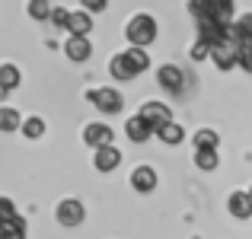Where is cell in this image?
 <instances>
[{"label":"cell","instance_id":"6da1fadb","mask_svg":"<svg viewBox=\"0 0 252 239\" xmlns=\"http://www.w3.org/2000/svg\"><path fill=\"white\" fill-rule=\"evenodd\" d=\"M157 19L150 16V13H137L134 19L128 23V29H125V35H128V42L134 45V48H147L150 42H157Z\"/></svg>","mask_w":252,"mask_h":239},{"label":"cell","instance_id":"7a4b0ae2","mask_svg":"<svg viewBox=\"0 0 252 239\" xmlns=\"http://www.w3.org/2000/svg\"><path fill=\"white\" fill-rule=\"evenodd\" d=\"M86 99H90V102L96 105L99 112H105V115H115V112L125 109V96H122L118 90H112V86H102V90L86 92Z\"/></svg>","mask_w":252,"mask_h":239},{"label":"cell","instance_id":"3957f363","mask_svg":"<svg viewBox=\"0 0 252 239\" xmlns=\"http://www.w3.org/2000/svg\"><path fill=\"white\" fill-rule=\"evenodd\" d=\"M55 217H58V223H61V227H80L83 217H86V210H83V204L77 201V198H67V201L58 204Z\"/></svg>","mask_w":252,"mask_h":239},{"label":"cell","instance_id":"277c9868","mask_svg":"<svg viewBox=\"0 0 252 239\" xmlns=\"http://www.w3.org/2000/svg\"><path fill=\"white\" fill-rule=\"evenodd\" d=\"M83 141L90 144L93 150L109 147V144L115 141V131H112L109 124H102V121H93V124H86V128H83Z\"/></svg>","mask_w":252,"mask_h":239},{"label":"cell","instance_id":"5b68a950","mask_svg":"<svg viewBox=\"0 0 252 239\" xmlns=\"http://www.w3.org/2000/svg\"><path fill=\"white\" fill-rule=\"evenodd\" d=\"M137 115H141V118H144V121H147L154 131L160 128V124L172 121V112H169V105H166V102H144Z\"/></svg>","mask_w":252,"mask_h":239},{"label":"cell","instance_id":"8992f818","mask_svg":"<svg viewBox=\"0 0 252 239\" xmlns=\"http://www.w3.org/2000/svg\"><path fill=\"white\" fill-rule=\"evenodd\" d=\"M64 55H67L70 61H77V64L90 61V55H93V42H90V35H70V38H67V45H64Z\"/></svg>","mask_w":252,"mask_h":239},{"label":"cell","instance_id":"52a82bcc","mask_svg":"<svg viewBox=\"0 0 252 239\" xmlns=\"http://www.w3.org/2000/svg\"><path fill=\"white\" fill-rule=\"evenodd\" d=\"M93 166H96L99 172H112L122 166V150L115 147V144H109V147H99L96 153H93Z\"/></svg>","mask_w":252,"mask_h":239},{"label":"cell","instance_id":"ba28073f","mask_svg":"<svg viewBox=\"0 0 252 239\" xmlns=\"http://www.w3.org/2000/svg\"><path fill=\"white\" fill-rule=\"evenodd\" d=\"M131 188H134L137 195H150V191L157 188V169H150V166H137V169L131 172Z\"/></svg>","mask_w":252,"mask_h":239},{"label":"cell","instance_id":"9c48e42d","mask_svg":"<svg viewBox=\"0 0 252 239\" xmlns=\"http://www.w3.org/2000/svg\"><path fill=\"white\" fill-rule=\"evenodd\" d=\"M157 80H160V86L166 92H182V86H185L182 67H176V64H163L160 74H157Z\"/></svg>","mask_w":252,"mask_h":239},{"label":"cell","instance_id":"30bf717a","mask_svg":"<svg viewBox=\"0 0 252 239\" xmlns=\"http://www.w3.org/2000/svg\"><path fill=\"white\" fill-rule=\"evenodd\" d=\"M125 134H128V141H134V144H147L157 131L150 128L141 115H134V118H128V121H125Z\"/></svg>","mask_w":252,"mask_h":239},{"label":"cell","instance_id":"8fae6325","mask_svg":"<svg viewBox=\"0 0 252 239\" xmlns=\"http://www.w3.org/2000/svg\"><path fill=\"white\" fill-rule=\"evenodd\" d=\"M236 48H240V45H233V42L214 45V48H211V61H214L220 70H230V67H236Z\"/></svg>","mask_w":252,"mask_h":239},{"label":"cell","instance_id":"7c38bea8","mask_svg":"<svg viewBox=\"0 0 252 239\" xmlns=\"http://www.w3.org/2000/svg\"><path fill=\"white\" fill-rule=\"evenodd\" d=\"M227 210L236 217V220H249L252 217V201H249V191H233L227 201Z\"/></svg>","mask_w":252,"mask_h":239},{"label":"cell","instance_id":"4fadbf2b","mask_svg":"<svg viewBox=\"0 0 252 239\" xmlns=\"http://www.w3.org/2000/svg\"><path fill=\"white\" fill-rule=\"evenodd\" d=\"M208 16H214L220 26L233 23V0H208Z\"/></svg>","mask_w":252,"mask_h":239},{"label":"cell","instance_id":"5bb4252c","mask_svg":"<svg viewBox=\"0 0 252 239\" xmlns=\"http://www.w3.org/2000/svg\"><path fill=\"white\" fill-rule=\"evenodd\" d=\"M67 32H70V35H90V32H93V13H86V10L70 13Z\"/></svg>","mask_w":252,"mask_h":239},{"label":"cell","instance_id":"9a60e30c","mask_svg":"<svg viewBox=\"0 0 252 239\" xmlns=\"http://www.w3.org/2000/svg\"><path fill=\"white\" fill-rule=\"evenodd\" d=\"M157 137H160L163 144H169V147H176V144L185 141V128L179 121H166V124H160V128H157Z\"/></svg>","mask_w":252,"mask_h":239},{"label":"cell","instance_id":"2e32d148","mask_svg":"<svg viewBox=\"0 0 252 239\" xmlns=\"http://www.w3.org/2000/svg\"><path fill=\"white\" fill-rule=\"evenodd\" d=\"M0 223H3V233H0V239H26V220L19 214L6 217V220H0Z\"/></svg>","mask_w":252,"mask_h":239},{"label":"cell","instance_id":"e0dca14e","mask_svg":"<svg viewBox=\"0 0 252 239\" xmlns=\"http://www.w3.org/2000/svg\"><path fill=\"white\" fill-rule=\"evenodd\" d=\"M109 70H112V77L122 80V83H128V80H134V77H137V74H134V67L128 64V58H125V51L112 58V67H109Z\"/></svg>","mask_w":252,"mask_h":239},{"label":"cell","instance_id":"ac0fdd59","mask_svg":"<svg viewBox=\"0 0 252 239\" xmlns=\"http://www.w3.org/2000/svg\"><path fill=\"white\" fill-rule=\"evenodd\" d=\"M125 58H128V64L134 67V74H144V70L150 67V55H147V48H134V45H131V48L125 51Z\"/></svg>","mask_w":252,"mask_h":239},{"label":"cell","instance_id":"d6986e66","mask_svg":"<svg viewBox=\"0 0 252 239\" xmlns=\"http://www.w3.org/2000/svg\"><path fill=\"white\" fill-rule=\"evenodd\" d=\"M19 83H23L19 67H13V64H0V86H3V90L10 92V90H16Z\"/></svg>","mask_w":252,"mask_h":239},{"label":"cell","instance_id":"ffe728a7","mask_svg":"<svg viewBox=\"0 0 252 239\" xmlns=\"http://www.w3.org/2000/svg\"><path fill=\"white\" fill-rule=\"evenodd\" d=\"M195 150H217V144H220V137H217V131H211V128H201V131H195Z\"/></svg>","mask_w":252,"mask_h":239},{"label":"cell","instance_id":"44dd1931","mask_svg":"<svg viewBox=\"0 0 252 239\" xmlns=\"http://www.w3.org/2000/svg\"><path fill=\"white\" fill-rule=\"evenodd\" d=\"M195 166L201 172H214L220 166V156H217V150H195Z\"/></svg>","mask_w":252,"mask_h":239},{"label":"cell","instance_id":"7402d4cb","mask_svg":"<svg viewBox=\"0 0 252 239\" xmlns=\"http://www.w3.org/2000/svg\"><path fill=\"white\" fill-rule=\"evenodd\" d=\"M233 35H236V45H243L246 38H252V13L233 19Z\"/></svg>","mask_w":252,"mask_h":239},{"label":"cell","instance_id":"603a6c76","mask_svg":"<svg viewBox=\"0 0 252 239\" xmlns=\"http://www.w3.org/2000/svg\"><path fill=\"white\" fill-rule=\"evenodd\" d=\"M19 112H13V109H6V105H0V131L3 134H10V131H16L19 128Z\"/></svg>","mask_w":252,"mask_h":239},{"label":"cell","instance_id":"cb8c5ba5","mask_svg":"<svg viewBox=\"0 0 252 239\" xmlns=\"http://www.w3.org/2000/svg\"><path fill=\"white\" fill-rule=\"evenodd\" d=\"M19 128H23V134L29 137V141H35V137H42V134H45V121H42V118H26Z\"/></svg>","mask_w":252,"mask_h":239},{"label":"cell","instance_id":"d4e9b609","mask_svg":"<svg viewBox=\"0 0 252 239\" xmlns=\"http://www.w3.org/2000/svg\"><path fill=\"white\" fill-rule=\"evenodd\" d=\"M29 16L32 19H51V3L48 0H29Z\"/></svg>","mask_w":252,"mask_h":239},{"label":"cell","instance_id":"484cf974","mask_svg":"<svg viewBox=\"0 0 252 239\" xmlns=\"http://www.w3.org/2000/svg\"><path fill=\"white\" fill-rule=\"evenodd\" d=\"M236 67H243V70H249V74H252V45L243 42L240 48H236Z\"/></svg>","mask_w":252,"mask_h":239},{"label":"cell","instance_id":"4316f807","mask_svg":"<svg viewBox=\"0 0 252 239\" xmlns=\"http://www.w3.org/2000/svg\"><path fill=\"white\" fill-rule=\"evenodd\" d=\"M191 61H204V58H211V45H204V42H198V45H191Z\"/></svg>","mask_w":252,"mask_h":239},{"label":"cell","instance_id":"83f0119b","mask_svg":"<svg viewBox=\"0 0 252 239\" xmlns=\"http://www.w3.org/2000/svg\"><path fill=\"white\" fill-rule=\"evenodd\" d=\"M67 19H70V10H64V6H58V10H51V23L61 26V29H67Z\"/></svg>","mask_w":252,"mask_h":239},{"label":"cell","instance_id":"f1b7e54d","mask_svg":"<svg viewBox=\"0 0 252 239\" xmlns=\"http://www.w3.org/2000/svg\"><path fill=\"white\" fill-rule=\"evenodd\" d=\"M80 3H83L86 13H102L105 6H109V0H80Z\"/></svg>","mask_w":252,"mask_h":239},{"label":"cell","instance_id":"f546056e","mask_svg":"<svg viewBox=\"0 0 252 239\" xmlns=\"http://www.w3.org/2000/svg\"><path fill=\"white\" fill-rule=\"evenodd\" d=\"M13 214H16L13 201H10V198H0V220H6V217H13Z\"/></svg>","mask_w":252,"mask_h":239},{"label":"cell","instance_id":"4dcf8cb0","mask_svg":"<svg viewBox=\"0 0 252 239\" xmlns=\"http://www.w3.org/2000/svg\"><path fill=\"white\" fill-rule=\"evenodd\" d=\"M3 96H6V90H3V86H0V99H3Z\"/></svg>","mask_w":252,"mask_h":239},{"label":"cell","instance_id":"1f68e13d","mask_svg":"<svg viewBox=\"0 0 252 239\" xmlns=\"http://www.w3.org/2000/svg\"><path fill=\"white\" fill-rule=\"evenodd\" d=\"M249 201H252V188H249Z\"/></svg>","mask_w":252,"mask_h":239},{"label":"cell","instance_id":"d6a6232c","mask_svg":"<svg viewBox=\"0 0 252 239\" xmlns=\"http://www.w3.org/2000/svg\"><path fill=\"white\" fill-rule=\"evenodd\" d=\"M0 233H3V223H0Z\"/></svg>","mask_w":252,"mask_h":239}]
</instances>
